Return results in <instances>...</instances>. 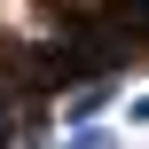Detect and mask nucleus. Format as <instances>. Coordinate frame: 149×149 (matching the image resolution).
<instances>
[{
	"mask_svg": "<svg viewBox=\"0 0 149 149\" xmlns=\"http://www.w3.org/2000/svg\"><path fill=\"white\" fill-rule=\"evenodd\" d=\"M134 118H141V126H149V102H134Z\"/></svg>",
	"mask_w": 149,
	"mask_h": 149,
	"instance_id": "2",
	"label": "nucleus"
},
{
	"mask_svg": "<svg viewBox=\"0 0 149 149\" xmlns=\"http://www.w3.org/2000/svg\"><path fill=\"white\" fill-rule=\"evenodd\" d=\"M8 134H16V118H8V110H0V141H8Z\"/></svg>",
	"mask_w": 149,
	"mask_h": 149,
	"instance_id": "1",
	"label": "nucleus"
}]
</instances>
